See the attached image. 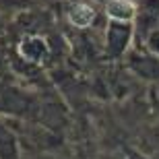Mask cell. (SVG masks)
<instances>
[{
    "instance_id": "1",
    "label": "cell",
    "mask_w": 159,
    "mask_h": 159,
    "mask_svg": "<svg viewBox=\"0 0 159 159\" xmlns=\"http://www.w3.org/2000/svg\"><path fill=\"white\" fill-rule=\"evenodd\" d=\"M106 15L112 21L118 23H128L136 15V6L132 0H110L106 4Z\"/></svg>"
},
{
    "instance_id": "2",
    "label": "cell",
    "mask_w": 159,
    "mask_h": 159,
    "mask_svg": "<svg viewBox=\"0 0 159 159\" xmlns=\"http://www.w3.org/2000/svg\"><path fill=\"white\" fill-rule=\"evenodd\" d=\"M68 19H70V23L75 25V27H81V29H85V27H89V25L93 23L95 11L91 8V6H87V4H77V6L70 11Z\"/></svg>"
}]
</instances>
